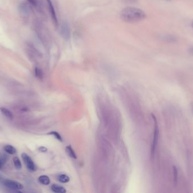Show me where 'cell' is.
Instances as JSON below:
<instances>
[{"mask_svg":"<svg viewBox=\"0 0 193 193\" xmlns=\"http://www.w3.org/2000/svg\"><path fill=\"white\" fill-rule=\"evenodd\" d=\"M120 17L124 22L134 23L144 20L146 18V14L139 8L128 6L121 10Z\"/></svg>","mask_w":193,"mask_h":193,"instance_id":"obj_1","label":"cell"},{"mask_svg":"<svg viewBox=\"0 0 193 193\" xmlns=\"http://www.w3.org/2000/svg\"><path fill=\"white\" fill-rule=\"evenodd\" d=\"M152 117L154 122V132L153 144H152V157H153L154 155L155 151V149H156V146L158 142L159 131V127H158V124H157L156 118L154 115L152 114Z\"/></svg>","mask_w":193,"mask_h":193,"instance_id":"obj_2","label":"cell"},{"mask_svg":"<svg viewBox=\"0 0 193 193\" xmlns=\"http://www.w3.org/2000/svg\"><path fill=\"white\" fill-rule=\"evenodd\" d=\"M60 34L62 38L65 40H69L70 38V27L67 22H63L62 23L60 27Z\"/></svg>","mask_w":193,"mask_h":193,"instance_id":"obj_3","label":"cell"},{"mask_svg":"<svg viewBox=\"0 0 193 193\" xmlns=\"http://www.w3.org/2000/svg\"><path fill=\"white\" fill-rule=\"evenodd\" d=\"M3 185L8 189L13 190H19L23 189V186L20 182L10 180H7L3 181Z\"/></svg>","mask_w":193,"mask_h":193,"instance_id":"obj_4","label":"cell"},{"mask_svg":"<svg viewBox=\"0 0 193 193\" xmlns=\"http://www.w3.org/2000/svg\"><path fill=\"white\" fill-rule=\"evenodd\" d=\"M22 157L23 159V160L26 164L27 168L28 169H29L31 171H35L36 169V166L32 160V159L26 154L23 153L22 154Z\"/></svg>","mask_w":193,"mask_h":193,"instance_id":"obj_5","label":"cell"},{"mask_svg":"<svg viewBox=\"0 0 193 193\" xmlns=\"http://www.w3.org/2000/svg\"><path fill=\"white\" fill-rule=\"evenodd\" d=\"M46 1L49 7V13L51 15V19L53 20V22L54 24L55 25V26L58 27V18H57V14L55 11L54 7L53 5V3L51 0H46Z\"/></svg>","mask_w":193,"mask_h":193,"instance_id":"obj_6","label":"cell"},{"mask_svg":"<svg viewBox=\"0 0 193 193\" xmlns=\"http://www.w3.org/2000/svg\"><path fill=\"white\" fill-rule=\"evenodd\" d=\"M19 10H20V13L24 15H27L29 14L30 8L28 5L26 3H22L20 4L19 6Z\"/></svg>","mask_w":193,"mask_h":193,"instance_id":"obj_7","label":"cell"},{"mask_svg":"<svg viewBox=\"0 0 193 193\" xmlns=\"http://www.w3.org/2000/svg\"><path fill=\"white\" fill-rule=\"evenodd\" d=\"M51 190L54 193H65L66 192V190L65 189V188L61 186L58 185H55V184L51 186Z\"/></svg>","mask_w":193,"mask_h":193,"instance_id":"obj_8","label":"cell"},{"mask_svg":"<svg viewBox=\"0 0 193 193\" xmlns=\"http://www.w3.org/2000/svg\"><path fill=\"white\" fill-rule=\"evenodd\" d=\"M57 179L59 182L62 183H67L70 180V177L65 174H61L58 175L57 177Z\"/></svg>","mask_w":193,"mask_h":193,"instance_id":"obj_9","label":"cell"},{"mask_svg":"<svg viewBox=\"0 0 193 193\" xmlns=\"http://www.w3.org/2000/svg\"><path fill=\"white\" fill-rule=\"evenodd\" d=\"M0 111L1 112V113L5 116L6 117H7V118H9V119H13V113L7 108H4V107H2L0 108Z\"/></svg>","mask_w":193,"mask_h":193,"instance_id":"obj_10","label":"cell"},{"mask_svg":"<svg viewBox=\"0 0 193 193\" xmlns=\"http://www.w3.org/2000/svg\"><path fill=\"white\" fill-rule=\"evenodd\" d=\"M3 149H4V151L9 154H15L16 153V149L11 145H6L4 147Z\"/></svg>","mask_w":193,"mask_h":193,"instance_id":"obj_11","label":"cell"},{"mask_svg":"<svg viewBox=\"0 0 193 193\" xmlns=\"http://www.w3.org/2000/svg\"><path fill=\"white\" fill-rule=\"evenodd\" d=\"M39 181L40 183L44 185H48L50 182V178H49V177L45 175L41 176L39 177Z\"/></svg>","mask_w":193,"mask_h":193,"instance_id":"obj_12","label":"cell"},{"mask_svg":"<svg viewBox=\"0 0 193 193\" xmlns=\"http://www.w3.org/2000/svg\"><path fill=\"white\" fill-rule=\"evenodd\" d=\"M66 152H67V154L69 155V156H70L71 157H72L73 159H76L77 158L76 155L75 153V151L73 150V149L71 147V146H67L66 147Z\"/></svg>","mask_w":193,"mask_h":193,"instance_id":"obj_13","label":"cell"},{"mask_svg":"<svg viewBox=\"0 0 193 193\" xmlns=\"http://www.w3.org/2000/svg\"><path fill=\"white\" fill-rule=\"evenodd\" d=\"M14 165L15 166V168L19 170L22 168V164H21V162L19 160V159L17 157H15L14 159Z\"/></svg>","mask_w":193,"mask_h":193,"instance_id":"obj_14","label":"cell"},{"mask_svg":"<svg viewBox=\"0 0 193 193\" xmlns=\"http://www.w3.org/2000/svg\"><path fill=\"white\" fill-rule=\"evenodd\" d=\"M173 178L175 184H176L178 180V171L177 167L176 166H173Z\"/></svg>","mask_w":193,"mask_h":193,"instance_id":"obj_15","label":"cell"},{"mask_svg":"<svg viewBox=\"0 0 193 193\" xmlns=\"http://www.w3.org/2000/svg\"><path fill=\"white\" fill-rule=\"evenodd\" d=\"M35 76L39 79H42L43 77V73H42L41 70L38 67L35 68Z\"/></svg>","mask_w":193,"mask_h":193,"instance_id":"obj_16","label":"cell"},{"mask_svg":"<svg viewBox=\"0 0 193 193\" xmlns=\"http://www.w3.org/2000/svg\"><path fill=\"white\" fill-rule=\"evenodd\" d=\"M28 1L31 4H32L34 6H35L37 9H41V5L39 0H28Z\"/></svg>","mask_w":193,"mask_h":193,"instance_id":"obj_17","label":"cell"},{"mask_svg":"<svg viewBox=\"0 0 193 193\" xmlns=\"http://www.w3.org/2000/svg\"><path fill=\"white\" fill-rule=\"evenodd\" d=\"M49 135H52L54 136V137H55L56 139H57L58 140H59V141H61V142H62V141H63V139H62V137L60 135V134H59L58 133H57V132H56V131H51V132L49 133Z\"/></svg>","mask_w":193,"mask_h":193,"instance_id":"obj_18","label":"cell"},{"mask_svg":"<svg viewBox=\"0 0 193 193\" xmlns=\"http://www.w3.org/2000/svg\"><path fill=\"white\" fill-rule=\"evenodd\" d=\"M126 2H129V3H136L138 1V0H123Z\"/></svg>","mask_w":193,"mask_h":193,"instance_id":"obj_19","label":"cell"},{"mask_svg":"<svg viewBox=\"0 0 193 193\" xmlns=\"http://www.w3.org/2000/svg\"><path fill=\"white\" fill-rule=\"evenodd\" d=\"M39 150H40L41 152H46V151H47L46 148H45V147H40Z\"/></svg>","mask_w":193,"mask_h":193,"instance_id":"obj_20","label":"cell"},{"mask_svg":"<svg viewBox=\"0 0 193 193\" xmlns=\"http://www.w3.org/2000/svg\"><path fill=\"white\" fill-rule=\"evenodd\" d=\"M3 160L1 159V158L0 157V169H1L2 168V166H3Z\"/></svg>","mask_w":193,"mask_h":193,"instance_id":"obj_21","label":"cell"},{"mask_svg":"<svg viewBox=\"0 0 193 193\" xmlns=\"http://www.w3.org/2000/svg\"><path fill=\"white\" fill-rule=\"evenodd\" d=\"M190 53H191L192 54H193V48H192V49H190Z\"/></svg>","mask_w":193,"mask_h":193,"instance_id":"obj_22","label":"cell"},{"mask_svg":"<svg viewBox=\"0 0 193 193\" xmlns=\"http://www.w3.org/2000/svg\"><path fill=\"white\" fill-rule=\"evenodd\" d=\"M192 27H193V22H192Z\"/></svg>","mask_w":193,"mask_h":193,"instance_id":"obj_23","label":"cell"},{"mask_svg":"<svg viewBox=\"0 0 193 193\" xmlns=\"http://www.w3.org/2000/svg\"><path fill=\"white\" fill-rule=\"evenodd\" d=\"M165 1H170V0H165Z\"/></svg>","mask_w":193,"mask_h":193,"instance_id":"obj_24","label":"cell"}]
</instances>
